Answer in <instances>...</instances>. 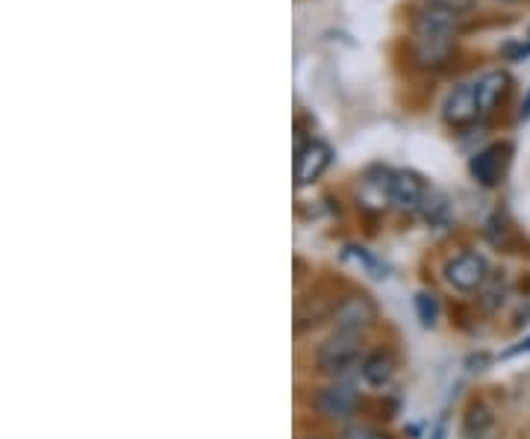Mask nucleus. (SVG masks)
<instances>
[{"label": "nucleus", "instance_id": "11", "mask_svg": "<svg viewBox=\"0 0 530 439\" xmlns=\"http://www.w3.org/2000/svg\"><path fill=\"white\" fill-rule=\"evenodd\" d=\"M510 74L507 71H486L475 80L477 89V101H480V115H489L495 112V107L507 98L510 92Z\"/></svg>", "mask_w": 530, "mask_h": 439}, {"label": "nucleus", "instance_id": "15", "mask_svg": "<svg viewBox=\"0 0 530 439\" xmlns=\"http://www.w3.org/2000/svg\"><path fill=\"white\" fill-rule=\"evenodd\" d=\"M416 313H419L424 328L436 325V319H439V298L433 292H419L416 295Z\"/></svg>", "mask_w": 530, "mask_h": 439}, {"label": "nucleus", "instance_id": "18", "mask_svg": "<svg viewBox=\"0 0 530 439\" xmlns=\"http://www.w3.org/2000/svg\"><path fill=\"white\" fill-rule=\"evenodd\" d=\"M530 54V45H507L504 48V56H510V59H519V56H528Z\"/></svg>", "mask_w": 530, "mask_h": 439}, {"label": "nucleus", "instance_id": "20", "mask_svg": "<svg viewBox=\"0 0 530 439\" xmlns=\"http://www.w3.org/2000/svg\"><path fill=\"white\" fill-rule=\"evenodd\" d=\"M507 3H519V0H507Z\"/></svg>", "mask_w": 530, "mask_h": 439}, {"label": "nucleus", "instance_id": "1", "mask_svg": "<svg viewBox=\"0 0 530 439\" xmlns=\"http://www.w3.org/2000/svg\"><path fill=\"white\" fill-rule=\"evenodd\" d=\"M360 354H363V351H360V336L333 330V336L324 339V345L318 348L316 363L324 375L342 378V375H348L354 366H363Z\"/></svg>", "mask_w": 530, "mask_h": 439}, {"label": "nucleus", "instance_id": "4", "mask_svg": "<svg viewBox=\"0 0 530 439\" xmlns=\"http://www.w3.org/2000/svg\"><path fill=\"white\" fill-rule=\"evenodd\" d=\"M445 280L451 289L457 292H477L486 280H489V266L486 260L475 254V251H466L460 257H454L448 266H445Z\"/></svg>", "mask_w": 530, "mask_h": 439}, {"label": "nucleus", "instance_id": "8", "mask_svg": "<svg viewBox=\"0 0 530 439\" xmlns=\"http://www.w3.org/2000/svg\"><path fill=\"white\" fill-rule=\"evenodd\" d=\"M454 54L451 33H416L413 39V59L422 68H442Z\"/></svg>", "mask_w": 530, "mask_h": 439}, {"label": "nucleus", "instance_id": "16", "mask_svg": "<svg viewBox=\"0 0 530 439\" xmlns=\"http://www.w3.org/2000/svg\"><path fill=\"white\" fill-rule=\"evenodd\" d=\"M345 260H357V266H363V269L374 272V277H380L377 275V272H380V266H377V260L371 257L366 248H348V251H345Z\"/></svg>", "mask_w": 530, "mask_h": 439}, {"label": "nucleus", "instance_id": "13", "mask_svg": "<svg viewBox=\"0 0 530 439\" xmlns=\"http://www.w3.org/2000/svg\"><path fill=\"white\" fill-rule=\"evenodd\" d=\"M495 428V419L492 413L483 407V404H472L469 416H466V437L469 439H486Z\"/></svg>", "mask_w": 530, "mask_h": 439}, {"label": "nucleus", "instance_id": "17", "mask_svg": "<svg viewBox=\"0 0 530 439\" xmlns=\"http://www.w3.org/2000/svg\"><path fill=\"white\" fill-rule=\"evenodd\" d=\"M345 439H386L383 434H377L374 428H348Z\"/></svg>", "mask_w": 530, "mask_h": 439}, {"label": "nucleus", "instance_id": "3", "mask_svg": "<svg viewBox=\"0 0 530 439\" xmlns=\"http://www.w3.org/2000/svg\"><path fill=\"white\" fill-rule=\"evenodd\" d=\"M377 322V307L369 295H348L333 307V325L339 333H366Z\"/></svg>", "mask_w": 530, "mask_h": 439}, {"label": "nucleus", "instance_id": "14", "mask_svg": "<svg viewBox=\"0 0 530 439\" xmlns=\"http://www.w3.org/2000/svg\"><path fill=\"white\" fill-rule=\"evenodd\" d=\"M422 219L427 224H442V221L448 219V213H451V207H448V198L442 195V192H436V189H430L427 192V198H424L422 204Z\"/></svg>", "mask_w": 530, "mask_h": 439}, {"label": "nucleus", "instance_id": "7", "mask_svg": "<svg viewBox=\"0 0 530 439\" xmlns=\"http://www.w3.org/2000/svg\"><path fill=\"white\" fill-rule=\"evenodd\" d=\"M430 186L416 171H392V204L404 213H419Z\"/></svg>", "mask_w": 530, "mask_h": 439}, {"label": "nucleus", "instance_id": "5", "mask_svg": "<svg viewBox=\"0 0 530 439\" xmlns=\"http://www.w3.org/2000/svg\"><path fill=\"white\" fill-rule=\"evenodd\" d=\"M330 160H333L330 145H324L318 139H310L307 145H298V151H295V186L316 183L318 177L330 168Z\"/></svg>", "mask_w": 530, "mask_h": 439}, {"label": "nucleus", "instance_id": "12", "mask_svg": "<svg viewBox=\"0 0 530 439\" xmlns=\"http://www.w3.org/2000/svg\"><path fill=\"white\" fill-rule=\"evenodd\" d=\"M360 375H363V381L374 389H383V386L392 381V375H395V363H392V357L389 354H383V351H374L369 357H363V366H360Z\"/></svg>", "mask_w": 530, "mask_h": 439}, {"label": "nucleus", "instance_id": "6", "mask_svg": "<svg viewBox=\"0 0 530 439\" xmlns=\"http://www.w3.org/2000/svg\"><path fill=\"white\" fill-rule=\"evenodd\" d=\"M442 118L451 124V127H469L475 124L480 115V101H477L475 83H460L451 89V95L445 98L442 104Z\"/></svg>", "mask_w": 530, "mask_h": 439}, {"label": "nucleus", "instance_id": "9", "mask_svg": "<svg viewBox=\"0 0 530 439\" xmlns=\"http://www.w3.org/2000/svg\"><path fill=\"white\" fill-rule=\"evenodd\" d=\"M507 160H510V145H489L480 154H475L469 171L480 186H498L501 177H504Z\"/></svg>", "mask_w": 530, "mask_h": 439}, {"label": "nucleus", "instance_id": "19", "mask_svg": "<svg viewBox=\"0 0 530 439\" xmlns=\"http://www.w3.org/2000/svg\"><path fill=\"white\" fill-rule=\"evenodd\" d=\"M522 118H530V95L528 101H525V107H522Z\"/></svg>", "mask_w": 530, "mask_h": 439}, {"label": "nucleus", "instance_id": "2", "mask_svg": "<svg viewBox=\"0 0 530 439\" xmlns=\"http://www.w3.org/2000/svg\"><path fill=\"white\" fill-rule=\"evenodd\" d=\"M313 407H316L318 416L324 419H351L360 407V392L345 381H333V384L321 386L316 395H313Z\"/></svg>", "mask_w": 530, "mask_h": 439}, {"label": "nucleus", "instance_id": "10", "mask_svg": "<svg viewBox=\"0 0 530 439\" xmlns=\"http://www.w3.org/2000/svg\"><path fill=\"white\" fill-rule=\"evenodd\" d=\"M357 198L369 210L389 207L392 204V171H386V168H371V171H366V177L360 180Z\"/></svg>", "mask_w": 530, "mask_h": 439}]
</instances>
